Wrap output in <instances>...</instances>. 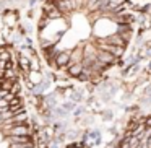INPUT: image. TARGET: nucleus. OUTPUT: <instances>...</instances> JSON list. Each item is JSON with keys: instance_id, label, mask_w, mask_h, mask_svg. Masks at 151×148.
Listing matches in <instances>:
<instances>
[{"instance_id": "1", "label": "nucleus", "mask_w": 151, "mask_h": 148, "mask_svg": "<svg viewBox=\"0 0 151 148\" xmlns=\"http://www.w3.org/2000/svg\"><path fill=\"white\" fill-rule=\"evenodd\" d=\"M127 0H44L37 44L50 69L78 82H99L133 39Z\"/></svg>"}, {"instance_id": "2", "label": "nucleus", "mask_w": 151, "mask_h": 148, "mask_svg": "<svg viewBox=\"0 0 151 148\" xmlns=\"http://www.w3.org/2000/svg\"><path fill=\"white\" fill-rule=\"evenodd\" d=\"M0 148H36L21 96L20 78L7 44L0 39Z\"/></svg>"}, {"instance_id": "3", "label": "nucleus", "mask_w": 151, "mask_h": 148, "mask_svg": "<svg viewBox=\"0 0 151 148\" xmlns=\"http://www.w3.org/2000/svg\"><path fill=\"white\" fill-rule=\"evenodd\" d=\"M115 148H151V114L132 122Z\"/></svg>"}]
</instances>
